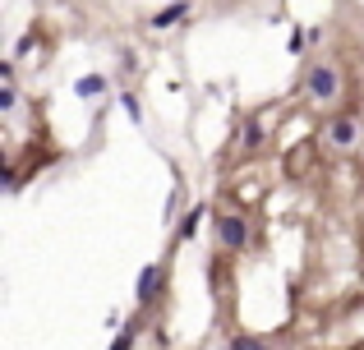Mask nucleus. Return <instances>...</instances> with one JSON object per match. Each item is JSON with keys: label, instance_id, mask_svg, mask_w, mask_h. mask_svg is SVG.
<instances>
[{"label": "nucleus", "instance_id": "obj_4", "mask_svg": "<svg viewBox=\"0 0 364 350\" xmlns=\"http://www.w3.org/2000/svg\"><path fill=\"white\" fill-rule=\"evenodd\" d=\"M323 138H328V148L346 153V148H355V143H360V120L350 116V111H341V116H332V120H328Z\"/></svg>", "mask_w": 364, "mask_h": 350}, {"label": "nucleus", "instance_id": "obj_8", "mask_svg": "<svg viewBox=\"0 0 364 350\" xmlns=\"http://www.w3.org/2000/svg\"><path fill=\"white\" fill-rule=\"evenodd\" d=\"M263 125H258V120H245V129H240V143L249 148V153H258V148H263Z\"/></svg>", "mask_w": 364, "mask_h": 350}, {"label": "nucleus", "instance_id": "obj_12", "mask_svg": "<svg viewBox=\"0 0 364 350\" xmlns=\"http://www.w3.org/2000/svg\"><path fill=\"white\" fill-rule=\"evenodd\" d=\"M14 106H18V88H14V83H5V88H0V111L9 116Z\"/></svg>", "mask_w": 364, "mask_h": 350}, {"label": "nucleus", "instance_id": "obj_11", "mask_svg": "<svg viewBox=\"0 0 364 350\" xmlns=\"http://www.w3.org/2000/svg\"><path fill=\"white\" fill-rule=\"evenodd\" d=\"M304 46H309V33H304V28H291V37H286V51H291V55H300Z\"/></svg>", "mask_w": 364, "mask_h": 350}, {"label": "nucleus", "instance_id": "obj_3", "mask_svg": "<svg viewBox=\"0 0 364 350\" xmlns=\"http://www.w3.org/2000/svg\"><path fill=\"white\" fill-rule=\"evenodd\" d=\"M161 290H166V263H148V268L139 272V281H134V305L152 309L161 300Z\"/></svg>", "mask_w": 364, "mask_h": 350}, {"label": "nucleus", "instance_id": "obj_1", "mask_svg": "<svg viewBox=\"0 0 364 350\" xmlns=\"http://www.w3.org/2000/svg\"><path fill=\"white\" fill-rule=\"evenodd\" d=\"M304 92H309L314 106H332V102H337V92H341L337 65H332V60H314L309 70H304Z\"/></svg>", "mask_w": 364, "mask_h": 350}, {"label": "nucleus", "instance_id": "obj_6", "mask_svg": "<svg viewBox=\"0 0 364 350\" xmlns=\"http://www.w3.org/2000/svg\"><path fill=\"white\" fill-rule=\"evenodd\" d=\"M111 83H107V74H83L79 83H74V97H102Z\"/></svg>", "mask_w": 364, "mask_h": 350}, {"label": "nucleus", "instance_id": "obj_9", "mask_svg": "<svg viewBox=\"0 0 364 350\" xmlns=\"http://www.w3.org/2000/svg\"><path fill=\"white\" fill-rule=\"evenodd\" d=\"M226 350H267L263 337H254V332H235L231 341H226Z\"/></svg>", "mask_w": 364, "mask_h": 350}, {"label": "nucleus", "instance_id": "obj_14", "mask_svg": "<svg viewBox=\"0 0 364 350\" xmlns=\"http://www.w3.org/2000/svg\"><path fill=\"white\" fill-rule=\"evenodd\" d=\"M176 5H189V0H176Z\"/></svg>", "mask_w": 364, "mask_h": 350}, {"label": "nucleus", "instance_id": "obj_13", "mask_svg": "<svg viewBox=\"0 0 364 350\" xmlns=\"http://www.w3.org/2000/svg\"><path fill=\"white\" fill-rule=\"evenodd\" d=\"M111 350H134V327H120L116 341H111Z\"/></svg>", "mask_w": 364, "mask_h": 350}, {"label": "nucleus", "instance_id": "obj_2", "mask_svg": "<svg viewBox=\"0 0 364 350\" xmlns=\"http://www.w3.org/2000/svg\"><path fill=\"white\" fill-rule=\"evenodd\" d=\"M213 235L226 253H245L249 249V222L240 212H213Z\"/></svg>", "mask_w": 364, "mask_h": 350}, {"label": "nucleus", "instance_id": "obj_7", "mask_svg": "<svg viewBox=\"0 0 364 350\" xmlns=\"http://www.w3.org/2000/svg\"><path fill=\"white\" fill-rule=\"evenodd\" d=\"M203 217H208V207L203 203H198V207H189V212H185V222H180V244H185V240H194V231H198V222H203Z\"/></svg>", "mask_w": 364, "mask_h": 350}, {"label": "nucleus", "instance_id": "obj_5", "mask_svg": "<svg viewBox=\"0 0 364 350\" xmlns=\"http://www.w3.org/2000/svg\"><path fill=\"white\" fill-rule=\"evenodd\" d=\"M176 23H189V5H176V0L148 18V28H176Z\"/></svg>", "mask_w": 364, "mask_h": 350}, {"label": "nucleus", "instance_id": "obj_10", "mask_svg": "<svg viewBox=\"0 0 364 350\" xmlns=\"http://www.w3.org/2000/svg\"><path fill=\"white\" fill-rule=\"evenodd\" d=\"M120 111L134 120V125H143V106H139V97H134V92H120Z\"/></svg>", "mask_w": 364, "mask_h": 350}]
</instances>
